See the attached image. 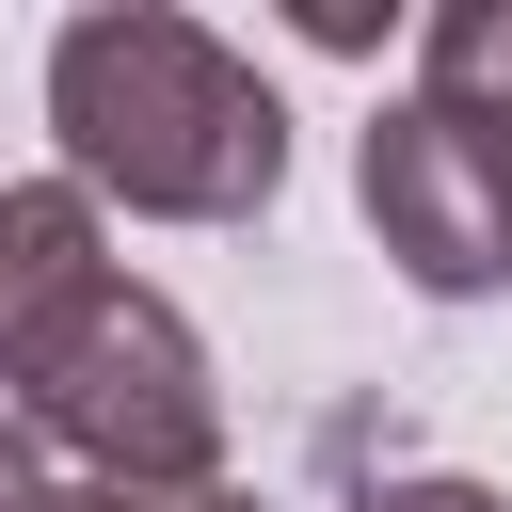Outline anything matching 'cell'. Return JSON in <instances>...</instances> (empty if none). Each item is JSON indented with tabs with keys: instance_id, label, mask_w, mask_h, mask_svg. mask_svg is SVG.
Wrapping results in <instances>:
<instances>
[{
	"instance_id": "obj_1",
	"label": "cell",
	"mask_w": 512,
	"mask_h": 512,
	"mask_svg": "<svg viewBox=\"0 0 512 512\" xmlns=\"http://www.w3.org/2000/svg\"><path fill=\"white\" fill-rule=\"evenodd\" d=\"M48 144L64 192L128 224H256L288 192V96L176 0H96L48 32Z\"/></svg>"
},
{
	"instance_id": "obj_2",
	"label": "cell",
	"mask_w": 512,
	"mask_h": 512,
	"mask_svg": "<svg viewBox=\"0 0 512 512\" xmlns=\"http://www.w3.org/2000/svg\"><path fill=\"white\" fill-rule=\"evenodd\" d=\"M16 432L64 448V464L112 480V496H208V480H224V368H208V336H192L176 288L96 272L80 320L16 368Z\"/></svg>"
},
{
	"instance_id": "obj_3",
	"label": "cell",
	"mask_w": 512,
	"mask_h": 512,
	"mask_svg": "<svg viewBox=\"0 0 512 512\" xmlns=\"http://www.w3.org/2000/svg\"><path fill=\"white\" fill-rule=\"evenodd\" d=\"M352 208H368V240L416 304H496L512 288V128L384 96L368 144H352Z\"/></svg>"
},
{
	"instance_id": "obj_4",
	"label": "cell",
	"mask_w": 512,
	"mask_h": 512,
	"mask_svg": "<svg viewBox=\"0 0 512 512\" xmlns=\"http://www.w3.org/2000/svg\"><path fill=\"white\" fill-rule=\"evenodd\" d=\"M96 272H112V224H96L64 176H0V384L80 320Z\"/></svg>"
},
{
	"instance_id": "obj_5",
	"label": "cell",
	"mask_w": 512,
	"mask_h": 512,
	"mask_svg": "<svg viewBox=\"0 0 512 512\" xmlns=\"http://www.w3.org/2000/svg\"><path fill=\"white\" fill-rule=\"evenodd\" d=\"M400 96L512 128V0H432V16H416V80H400Z\"/></svg>"
},
{
	"instance_id": "obj_6",
	"label": "cell",
	"mask_w": 512,
	"mask_h": 512,
	"mask_svg": "<svg viewBox=\"0 0 512 512\" xmlns=\"http://www.w3.org/2000/svg\"><path fill=\"white\" fill-rule=\"evenodd\" d=\"M32 512H256L240 480H208V496H112V480H48Z\"/></svg>"
},
{
	"instance_id": "obj_7",
	"label": "cell",
	"mask_w": 512,
	"mask_h": 512,
	"mask_svg": "<svg viewBox=\"0 0 512 512\" xmlns=\"http://www.w3.org/2000/svg\"><path fill=\"white\" fill-rule=\"evenodd\" d=\"M368 512H512V496H496V480H448V464H416V480H384Z\"/></svg>"
},
{
	"instance_id": "obj_8",
	"label": "cell",
	"mask_w": 512,
	"mask_h": 512,
	"mask_svg": "<svg viewBox=\"0 0 512 512\" xmlns=\"http://www.w3.org/2000/svg\"><path fill=\"white\" fill-rule=\"evenodd\" d=\"M48 496V464H32V432H16V400H0V512H32Z\"/></svg>"
}]
</instances>
